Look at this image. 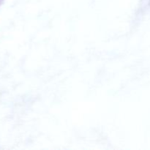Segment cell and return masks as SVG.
I'll return each mask as SVG.
<instances>
[{
	"instance_id": "6da1fadb",
	"label": "cell",
	"mask_w": 150,
	"mask_h": 150,
	"mask_svg": "<svg viewBox=\"0 0 150 150\" xmlns=\"http://www.w3.org/2000/svg\"><path fill=\"white\" fill-rule=\"evenodd\" d=\"M3 1H4V0H0V6H1V4L3 3Z\"/></svg>"
}]
</instances>
